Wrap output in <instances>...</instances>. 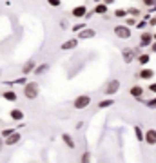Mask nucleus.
Wrapping results in <instances>:
<instances>
[{"label": "nucleus", "mask_w": 156, "mask_h": 163, "mask_svg": "<svg viewBox=\"0 0 156 163\" xmlns=\"http://www.w3.org/2000/svg\"><path fill=\"white\" fill-rule=\"evenodd\" d=\"M89 160H91V154L85 151V152H84V156H82V161H89Z\"/></svg>", "instance_id": "34"}, {"label": "nucleus", "mask_w": 156, "mask_h": 163, "mask_svg": "<svg viewBox=\"0 0 156 163\" xmlns=\"http://www.w3.org/2000/svg\"><path fill=\"white\" fill-rule=\"evenodd\" d=\"M113 33L116 35V38H122V40L131 38V27H127L125 24H122V25H114Z\"/></svg>", "instance_id": "3"}, {"label": "nucleus", "mask_w": 156, "mask_h": 163, "mask_svg": "<svg viewBox=\"0 0 156 163\" xmlns=\"http://www.w3.org/2000/svg\"><path fill=\"white\" fill-rule=\"evenodd\" d=\"M118 91H120V80H116V78L109 80L105 84V87H104V94H105V96H113V94H116Z\"/></svg>", "instance_id": "2"}, {"label": "nucleus", "mask_w": 156, "mask_h": 163, "mask_svg": "<svg viewBox=\"0 0 156 163\" xmlns=\"http://www.w3.org/2000/svg\"><path fill=\"white\" fill-rule=\"evenodd\" d=\"M114 16H116V18H125L127 16V11L125 9H116V11H114Z\"/></svg>", "instance_id": "25"}, {"label": "nucleus", "mask_w": 156, "mask_h": 163, "mask_svg": "<svg viewBox=\"0 0 156 163\" xmlns=\"http://www.w3.org/2000/svg\"><path fill=\"white\" fill-rule=\"evenodd\" d=\"M138 78L140 80H151V78H154V71L151 69V67H142L140 69V73H138Z\"/></svg>", "instance_id": "9"}, {"label": "nucleus", "mask_w": 156, "mask_h": 163, "mask_svg": "<svg viewBox=\"0 0 156 163\" xmlns=\"http://www.w3.org/2000/svg\"><path fill=\"white\" fill-rule=\"evenodd\" d=\"M153 40H156V33H154V35H153Z\"/></svg>", "instance_id": "40"}, {"label": "nucleus", "mask_w": 156, "mask_h": 163, "mask_svg": "<svg viewBox=\"0 0 156 163\" xmlns=\"http://www.w3.org/2000/svg\"><path fill=\"white\" fill-rule=\"evenodd\" d=\"M113 103H114L113 98H107V100H102L100 103H98V107H100V109H107V107H111Z\"/></svg>", "instance_id": "22"}, {"label": "nucleus", "mask_w": 156, "mask_h": 163, "mask_svg": "<svg viewBox=\"0 0 156 163\" xmlns=\"http://www.w3.org/2000/svg\"><path fill=\"white\" fill-rule=\"evenodd\" d=\"M134 136H136V140H138V141H144V131H142L138 125L134 127Z\"/></svg>", "instance_id": "24"}, {"label": "nucleus", "mask_w": 156, "mask_h": 163, "mask_svg": "<svg viewBox=\"0 0 156 163\" xmlns=\"http://www.w3.org/2000/svg\"><path fill=\"white\" fill-rule=\"evenodd\" d=\"M107 11H109V5H105L104 2H96V5L93 8V13L94 15H107Z\"/></svg>", "instance_id": "12"}, {"label": "nucleus", "mask_w": 156, "mask_h": 163, "mask_svg": "<svg viewBox=\"0 0 156 163\" xmlns=\"http://www.w3.org/2000/svg\"><path fill=\"white\" fill-rule=\"evenodd\" d=\"M151 42H153V35H151V33H142V35H140V47H149Z\"/></svg>", "instance_id": "13"}, {"label": "nucleus", "mask_w": 156, "mask_h": 163, "mask_svg": "<svg viewBox=\"0 0 156 163\" xmlns=\"http://www.w3.org/2000/svg\"><path fill=\"white\" fill-rule=\"evenodd\" d=\"M85 11H87V8H85V5H76V8H73L71 15H73L74 18H84Z\"/></svg>", "instance_id": "15"}, {"label": "nucleus", "mask_w": 156, "mask_h": 163, "mask_svg": "<svg viewBox=\"0 0 156 163\" xmlns=\"http://www.w3.org/2000/svg\"><path fill=\"white\" fill-rule=\"evenodd\" d=\"M89 105H91V96H87V94H80V96H76L74 101H73L74 109H87Z\"/></svg>", "instance_id": "4"}, {"label": "nucleus", "mask_w": 156, "mask_h": 163, "mask_svg": "<svg viewBox=\"0 0 156 163\" xmlns=\"http://www.w3.org/2000/svg\"><path fill=\"white\" fill-rule=\"evenodd\" d=\"M0 78H2V69H0Z\"/></svg>", "instance_id": "41"}, {"label": "nucleus", "mask_w": 156, "mask_h": 163, "mask_svg": "<svg viewBox=\"0 0 156 163\" xmlns=\"http://www.w3.org/2000/svg\"><path fill=\"white\" fill-rule=\"evenodd\" d=\"M149 92H153V94H156V82H153V84H149Z\"/></svg>", "instance_id": "31"}, {"label": "nucleus", "mask_w": 156, "mask_h": 163, "mask_svg": "<svg viewBox=\"0 0 156 163\" xmlns=\"http://www.w3.org/2000/svg\"><path fill=\"white\" fill-rule=\"evenodd\" d=\"M125 25H127V27H134V25H136V18L131 16V15H127V16H125Z\"/></svg>", "instance_id": "23"}, {"label": "nucleus", "mask_w": 156, "mask_h": 163, "mask_svg": "<svg viewBox=\"0 0 156 163\" xmlns=\"http://www.w3.org/2000/svg\"><path fill=\"white\" fill-rule=\"evenodd\" d=\"M13 131H15V129H4V131L2 132H0V136H2V138H5V136H9Z\"/></svg>", "instance_id": "30"}, {"label": "nucleus", "mask_w": 156, "mask_h": 163, "mask_svg": "<svg viewBox=\"0 0 156 163\" xmlns=\"http://www.w3.org/2000/svg\"><path fill=\"white\" fill-rule=\"evenodd\" d=\"M134 60H136V62H138L142 67H144V65H147L149 62H151V56H149L147 53H140V54H138V56L134 58Z\"/></svg>", "instance_id": "17"}, {"label": "nucleus", "mask_w": 156, "mask_h": 163, "mask_svg": "<svg viewBox=\"0 0 156 163\" xmlns=\"http://www.w3.org/2000/svg\"><path fill=\"white\" fill-rule=\"evenodd\" d=\"M78 47V38H71V40H65V42L60 45L62 51H71V49H76Z\"/></svg>", "instance_id": "10"}, {"label": "nucleus", "mask_w": 156, "mask_h": 163, "mask_svg": "<svg viewBox=\"0 0 156 163\" xmlns=\"http://www.w3.org/2000/svg\"><path fill=\"white\" fill-rule=\"evenodd\" d=\"M102 2H104L105 5H111V4H114V0H102Z\"/></svg>", "instance_id": "38"}, {"label": "nucleus", "mask_w": 156, "mask_h": 163, "mask_svg": "<svg viewBox=\"0 0 156 163\" xmlns=\"http://www.w3.org/2000/svg\"><path fill=\"white\" fill-rule=\"evenodd\" d=\"M142 2H144V5H147V8H151V5L156 2V0H142Z\"/></svg>", "instance_id": "35"}, {"label": "nucleus", "mask_w": 156, "mask_h": 163, "mask_svg": "<svg viewBox=\"0 0 156 163\" xmlns=\"http://www.w3.org/2000/svg\"><path fill=\"white\" fill-rule=\"evenodd\" d=\"M147 25L154 27V25H156V16H153V18H147Z\"/></svg>", "instance_id": "33"}, {"label": "nucleus", "mask_w": 156, "mask_h": 163, "mask_svg": "<svg viewBox=\"0 0 156 163\" xmlns=\"http://www.w3.org/2000/svg\"><path fill=\"white\" fill-rule=\"evenodd\" d=\"M145 105H147L149 109H156V96H154V98H151L149 101H145Z\"/></svg>", "instance_id": "27"}, {"label": "nucleus", "mask_w": 156, "mask_h": 163, "mask_svg": "<svg viewBox=\"0 0 156 163\" xmlns=\"http://www.w3.org/2000/svg\"><path fill=\"white\" fill-rule=\"evenodd\" d=\"M144 141L147 145H156V129H147L144 132Z\"/></svg>", "instance_id": "7"}, {"label": "nucleus", "mask_w": 156, "mask_h": 163, "mask_svg": "<svg viewBox=\"0 0 156 163\" xmlns=\"http://www.w3.org/2000/svg\"><path fill=\"white\" fill-rule=\"evenodd\" d=\"M94 36H96V31L89 29V27H84V29L78 31V40H89V38H94Z\"/></svg>", "instance_id": "8"}, {"label": "nucleus", "mask_w": 156, "mask_h": 163, "mask_svg": "<svg viewBox=\"0 0 156 163\" xmlns=\"http://www.w3.org/2000/svg\"><path fill=\"white\" fill-rule=\"evenodd\" d=\"M2 98L5 100V101H16V92L15 91H13V89H8V91H5V92H2Z\"/></svg>", "instance_id": "19"}, {"label": "nucleus", "mask_w": 156, "mask_h": 163, "mask_svg": "<svg viewBox=\"0 0 156 163\" xmlns=\"http://www.w3.org/2000/svg\"><path fill=\"white\" fill-rule=\"evenodd\" d=\"M47 69H49V64H42V65H38V67H35V69H33V73H35V76H38V74H42V73H45Z\"/></svg>", "instance_id": "20"}, {"label": "nucleus", "mask_w": 156, "mask_h": 163, "mask_svg": "<svg viewBox=\"0 0 156 163\" xmlns=\"http://www.w3.org/2000/svg\"><path fill=\"white\" fill-rule=\"evenodd\" d=\"M127 15H131V16H134V18H138V16H142V11H140L138 8H129V9H127Z\"/></svg>", "instance_id": "21"}, {"label": "nucleus", "mask_w": 156, "mask_h": 163, "mask_svg": "<svg viewBox=\"0 0 156 163\" xmlns=\"http://www.w3.org/2000/svg\"><path fill=\"white\" fill-rule=\"evenodd\" d=\"M129 94H131L133 98H136V100H142L144 98V87L142 85H133L131 89H129Z\"/></svg>", "instance_id": "11"}, {"label": "nucleus", "mask_w": 156, "mask_h": 163, "mask_svg": "<svg viewBox=\"0 0 156 163\" xmlns=\"http://www.w3.org/2000/svg\"><path fill=\"white\" fill-rule=\"evenodd\" d=\"M149 47H151V53H156V40H153V42L149 44Z\"/></svg>", "instance_id": "36"}, {"label": "nucleus", "mask_w": 156, "mask_h": 163, "mask_svg": "<svg viewBox=\"0 0 156 163\" xmlns=\"http://www.w3.org/2000/svg\"><path fill=\"white\" fill-rule=\"evenodd\" d=\"M94 2H102V0H94Z\"/></svg>", "instance_id": "42"}, {"label": "nucleus", "mask_w": 156, "mask_h": 163, "mask_svg": "<svg viewBox=\"0 0 156 163\" xmlns=\"http://www.w3.org/2000/svg\"><path fill=\"white\" fill-rule=\"evenodd\" d=\"M35 67H36V62H35V60H27V62L24 64V67H22V73L27 76L29 73H33V69H35Z\"/></svg>", "instance_id": "16"}, {"label": "nucleus", "mask_w": 156, "mask_h": 163, "mask_svg": "<svg viewBox=\"0 0 156 163\" xmlns=\"http://www.w3.org/2000/svg\"><path fill=\"white\" fill-rule=\"evenodd\" d=\"M20 138H22V134H20L18 131H13L9 136H5V138H4V145L13 147V145H16L18 141H20Z\"/></svg>", "instance_id": "6"}, {"label": "nucleus", "mask_w": 156, "mask_h": 163, "mask_svg": "<svg viewBox=\"0 0 156 163\" xmlns=\"http://www.w3.org/2000/svg\"><path fill=\"white\" fill-rule=\"evenodd\" d=\"M131 2H136V0H131Z\"/></svg>", "instance_id": "43"}, {"label": "nucleus", "mask_w": 156, "mask_h": 163, "mask_svg": "<svg viewBox=\"0 0 156 163\" xmlns=\"http://www.w3.org/2000/svg\"><path fill=\"white\" fill-rule=\"evenodd\" d=\"M60 27H62V29H67V27H69V24H67L65 20H60Z\"/></svg>", "instance_id": "37"}, {"label": "nucleus", "mask_w": 156, "mask_h": 163, "mask_svg": "<svg viewBox=\"0 0 156 163\" xmlns=\"http://www.w3.org/2000/svg\"><path fill=\"white\" fill-rule=\"evenodd\" d=\"M9 116H11L13 121H22L24 120V112H22V109H11Z\"/></svg>", "instance_id": "14"}, {"label": "nucleus", "mask_w": 156, "mask_h": 163, "mask_svg": "<svg viewBox=\"0 0 156 163\" xmlns=\"http://www.w3.org/2000/svg\"><path fill=\"white\" fill-rule=\"evenodd\" d=\"M2 149H4V138L0 136V152H2Z\"/></svg>", "instance_id": "39"}, {"label": "nucleus", "mask_w": 156, "mask_h": 163, "mask_svg": "<svg viewBox=\"0 0 156 163\" xmlns=\"http://www.w3.org/2000/svg\"><path fill=\"white\" fill-rule=\"evenodd\" d=\"M145 25H147V20H140V22H136V27H138V29H144Z\"/></svg>", "instance_id": "32"}, {"label": "nucleus", "mask_w": 156, "mask_h": 163, "mask_svg": "<svg viewBox=\"0 0 156 163\" xmlns=\"http://www.w3.org/2000/svg\"><path fill=\"white\" fill-rule=\"evenodd\" d=\"M84 27H85V24H74L71 29H73V33H78L80 29H84Z\"/></svg>", "instance_id": "28"}, {"label": "nucleus", "mask_w": 156, "mask_h": 163, "mask_svg": "<svg viewBox=\"0 0 156 163\" xmlns=\"http://www.w3.org/2000/svg\"><path fill=\"white\" fill-rule=\"evenodd\" d=\"M62 141H64V143L69 147V149H74V147H76V143H74V140H73V136H71V134H67V132L62 134Z\"/></svg>", "instance_id": "18"}, {"label": "nucleus", "mask_w": 156, "mask_h": 163, "mask_svg": "<svg viewBox=\"0 0 156 163\" xmlns=\"http://www.w3.org/2000/svg\"><path fill=\"white\" fill-rule=\"evenodd\" d=\"M25 82H27V78H25V74H24L22 78H18V80H15V82H13V84H16V85H24Z\"/></svg>", "instance_id": "29"}, {"label": "nucleus", "mask_w": 156, "mask_h": 163, "mask_svg": "<svg viewBox=\"0 0 156 163\" xmlns=\"http://www.w3.org/2000/svg\"><path fill=\"white\" fill-rule=\"evenodd\" d=\"M47 4H49L51 8H60V5H62V0H47Z\"/></svg>", "instance_id": "26"}, {"label": "nucleus", "mask_w": 156, "mask_h": 163, "mask_svg": "<svg viewBox=\"0 0 156 163\" xmlns=\"http://www.w3.org/2000/svg\"><path fill=\"white\" fill-rule=\"evenodd\" d=\"M122 58H124L125 64H133L134 58H136V53H134V47H124L122 49Z\"/></svg>", "instance_id": "5"}, {"label": "nucleus", "mask_w": 156, "mask_h": 163, "mask_svg": "<svg viewBox=\"0 0 156 163\" xmlns=\"http://www.w3.org/2000/svg\"><path fill=\"white\" fill-rule=\"evenodd\" d=\"M40 94V85L36 82H25L24 84V96L27 100H35Z\"/></svg>", "instance_id": "1"}]
</instances>
